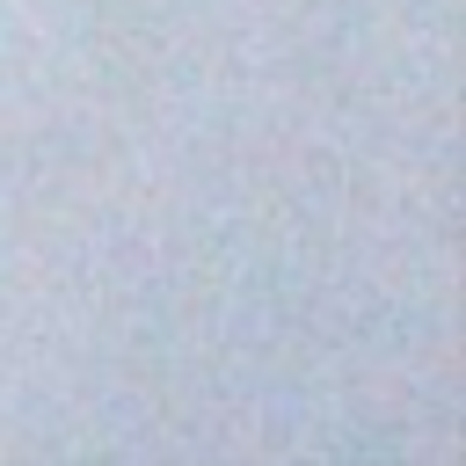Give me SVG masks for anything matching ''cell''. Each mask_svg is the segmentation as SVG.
<instances>
[]
</instances>
